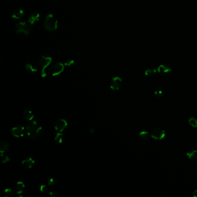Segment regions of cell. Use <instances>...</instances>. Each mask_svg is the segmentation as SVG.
<instances>
[{"instance_id": "obj_17", "label": "cell", "mask_w": 197, "mask_h": 197, "mask_svg": "<svg viewBox=\"0 0 197 197\" xmlns=\"http://www.w3.org/2000/svg\"><path fill=\"white\" fill-rule=\"evenodd\" d=\"M13 196H15V194L10 188H6L0 194V197H12Z\"/></svg>"}, {"instance_id": "obj_15", "label": "cell", "mask_w": 197, "mask_h": 197, "mask_svg": "<svg viewBox=\"0 0 197 197\" xmlns=\"http://www.w3.org/2000/svg\"><path fill=\"white\" fill-rule=\"evenodd\" d=\"M26 69L28 71L31 73H34L38 71V66L37 65V64H35V63H28L26 66Z\"/></svg>"}, {"instance_id": "obj_2", "label": "cell", "mask_w": 197, "mask_h": 197, "mask_svg": "<svg viewBox=\"0 0 197 197\" xmlns=\"http://www.w3.org/2000/svg\"><path fill=\"white\" fill-rule=\"evenodd\" d=\"M44 27L49 31H56L58 27L57 19L52 14L48 15L44 22Z\"/></svg>"}, {"instance_id": "obj_28", "label": "cell", "mask_w": 197, "mask_h": 197, "mask_svg": "<svg viewBox=\"0 0 197 197\" xmlns=\"http://www.w3.org/2000/svg\"><path fill=\"white\" fill-rule=\"evenodd\" d=\"M50 195L52 197H60V194H59V192L56 191H54V190H50L49 193Z\"/></svg>"}, {"instance_id": "obj_27", "label": "cell", "mask_w": 197, "mask_h": 197, "mask_svg": "<svg viewBox=\"0 0 197 197\" xmlns=\"http://www.w3.org/2000/svg\"><path fill=\"white\" fill-rule=\"evenodd\" d=\"M74 63H75V61L73 60L68 59L65 61L64 64L66 66H73L74 64Z\"/></svg>"}, {"instance_id": "obj_14", "label": "cell", "mask_w": 197, "mask_h": 197, "mask_svg": "<svg viewBox=\"0 0 197 197\" xmlns=\"http://www.w3.org/2000/svg\"><path fill=\"white\" fill-rule=\"evenodd\" d=\"M40 20V15L38 13H33L28 18V23L34 25Z\"/></svg>"}, {"instance_id": "obj_20", "label": "cell", "mask_w": 197, "mask_h": 197, "mask_svg": "<svg viewBox=\"0 0 197 197\" xmlns=\"http://www.w3.org/2000/svg\"><path fill=\"white\" fill-rule=\"evenodd\" d=\"M150 137V135L149 133L146 131L141 132L139 134V138L144 141H146L149 140Z\"/></svg>"}, {"instance_id": "obj_4", "label": "cell", "mask_w": 197, "mask_h": 197, "mask_svg": "<svg viewBox=\"0 0 197 197\" xmlns=\"http://www.w3.org/2000/svg\"><path fill=\"white\" fill-rule=\"evenodd\" d=\"M52 62V58L49 56H42L40 57L39 60V64L42 68L41 77H45L47 76L46 70L50 66Z\"/></svg>"}, {"instance_id": "obj_21", "label": "cell", "mask_w": 197, "mask_h": 197, "mask_svg": "<svg viewBox=\"0 0 197 197\" xmlns=\"http://www.w3.org/2000/svg\"><path fill=\"white\" fill-rule=\"evenodd\" d=\"M157 71L153 68H149L145 71V73L148 77H153L157 73Z\"/></svg>"}, {"instance_id": "obj_12", "label": "cell", "mask_w": 197, "mask_h": 197, "mask_svg": "<svg viewBox=\"0 0 197 197\" xmlns=\"http://www.w3.org/2000/svg\"><path fill=\"white\" fill-rule=\"evenodd\" d=\"M24 10L20 9V8H18V9H16L15 10L13 11V12L12 13V15H11V17L13 19L18 20V19H22L24 16Z\"/></svg>"}, {"instance_id": "obj_5", "label": "cell", "mask_w": 197, "mask_h": 197, "mask_svg": "<svg viewBox=\"0 0 197 197\" xmlns=\"http://www.w3.org/2000/svg\"><path fill=\"white\" fill-rule=\"evenodd\" d=\"M165 131L160 128H154L150 132V136L157 140H161L165 137Z\"/></svg>"}, {"instance_id": "obj_18", "label": "cell", "mask_w": 197, "mask_h": 197, "mask_svg": "<svg viewBox=\"0 0 197 197\" xmlns=\"http://www.w3.org/2000/svg\"><path fill=\"white\" fill-rule=\"evenodd\" d=\"M9 150V145L8 143L1 141L0 142V152L1 153H5L6 152Z\"/></svg>"}, {"instance_id": "obj_24", "label": "cell", "mask_w": 197, "mask_h": 197, "mask_svg": "<svg viewBox=\"0 0 197 197\" xmlns=\"http://www.w3.org/2000/svg\"><path fill=\"white\" fill-rule=\"evenodd\" d=\"M188 123L189 124L193 127L194 128H197V119L195 117H192L191 118L189 119L188 120Z\"/></svg>"}, {"instance_id": "obj_31", "label": "cell", "mask_w": 197, "mask_h": 197, "mask_svg": "<svg viewBox=\"0 0 197 197\" xmlns=\"http://www.w3.org/2000/svg\"></svg>"}, {"instance_id": "obj_10", "label": "cell", "mask_w": 197, "mask_h": 197, "mask_svg": "<svg viewBox=\"0 0 197 197\" xmlns=\"http://www.w3.org/2000/svg\"><path fill=\"white\" fill-rule=\"evenodd\" d=\"M25 132V128L22 126H16L12 129V134L13 136L16 138L23 137Z\"/></svg>"}, {"instance_id": "obj_30", "label": "cell", "mask_w": 197, "mask_h": 197, "mask_svg": "<svg viewBox=\"0 0 197 197\" xmlns=\"http://www.w3.org/2000/svg\"><path fill=\"white\" fill-rule=\"evenodd\" d=\"M192 196L194 197H197V190H195V191L194 192L193 194H192Z\"/></svg>"}, {"instance_id": "obj_26", "label": "cell", "mask_w": 197, "mask_h": 197, "mask_svg": "<svg viewBox=\"0 0 197 197\" xmlns=\"http://www.w3.org/2000/svg\"><path fill=\"white\" fill-rule=\"evenodd\" d=\"M154 95L157 98H161L163 97V93L161 90H156L154 92Z\"/></svg>"}, {"instance_id": "obj_29", "label": "cell", "mask_w": 197, "mask_h": 197, "mask_svg": "<svg viewBox=\"0 0 197 197\" xmlns=\"http://www.w3.org/2000/svg\"><path fill=\"white\" fill-rule=\"evenodd\" d=\"M48 185L50 187H54L55 185V181L54 180L53 178L52 177H50L49 179L48 180Z\"/></svg>"}, {"instance_id": "obj_16", "label": "cell", "mask_w": 197, "mask_h": 197, "mask_svg": "<svg viewBox=\"0 0 197 197\" xmlns=\"http://www.w3.org/2000/svg\"><path fill=\"white\" fill-rule=\"evenodd\" d=\"M23 116L26 120L28 121L33 120L34 117V115L33 112L30 110L27 109H24L23 111Z\"/></svg>"}, {"instance_id": "obj_8", "label": "cell", "mask_w": 197, "mask_h": 197, "mask_svg": "<svg viewBox=\"0 0 197 197\" xmlns=\"http://www.w3.org/2000/svg\"><path fill=\"white\" fill-rule=\"evenodd\" d=\"M122 83L123 81L121 77H114L111 80L110 88L112 90H117L121 88Z\"/></svg>"}, {"instance_id": "obj_22", "label": "cell", "mask_w": 197, "mask_h": 197, "mask_svg": "<svg viewBox=\"0 0 197 197\" xmlns=\"http://www.w3.org/2000/svg\"><path fill=\"white\" fill-rule=\"evenodd\" d=\"M49 186L46 185V184H43L40 187V190L41 192L45 194H49L50 192V188Z\"/></svg>"}, {"instance_id": "obj_19", "label": "cell", "mask_w": 197, "mask_h": 197, "mask_svg": "<svg viewBox=\"0 0 197 197\" xmlns=\"http://www.w3.org/2000/svg\"><path fill=\"white\" fill-rule=\"evenodd\" d=\"M187 156L192 161H197V150H192L188 152L187 153Z\"/></svg>"}, {"instance_id": "obj_13", "label": "cell", "mask_w": 197, "mask_h": 197, "mask_svg": "<svg viewBox=\"0 0 197 197\" xmlns=\"http://www.w3.org/2000/svg\"><path fill=\"white\" fill-rule=\"evenodd\" d=\"M24 183L22 181H18L15 185V191L18 196H20L25 190Z\"/></svg>"}, {"instance_id": "obj_11", "label": "cell", "mask_w": 197, "mask_h": 197, "mask_svg": "<svg viewBox=\"0 0 197 197\" xmlns=\"http://www.w3.org/2000/svg\"><path fill=\"white\" fill-rule=\"evenodd\" d=\"M22 164L23 166V167L28 169H30L33 168L35 164V161L34 159L31 157H27L26 159H24L22 161Z\"/></svg>"}, {"instance_id": "obj_6", "label": "cell", "mask_w": 197, "mask_h": 197, "mask_svg": "<svg viewBox=\"0 0 197 197\" xmlns=\"http://www.w3.org/2000/svg\"><path fill=\"white\" fill-rule=\"evenodd\" d=\"M64 64L61 63H57L52 66L50 72L52 76H57L61 74L64 70Z\"/></svg>"}, {"instance_id": "obj_3", "label": "cell", "mask_w": 197, "mask_h": 197, "mask_svg": "<svg viewBox=\"0 0 197 197\" xmlns=\"http://www.w3.org/2000/svg\"><path fill=\"white\" fill-rule=\"evenodd\" d=\"M15 32L19 36H27L31 32L30 26L26 22L17 23L15 26Z\"/></svg>"}, {"instance_id": "obj_9", "label": "cell", "mask_w": 197, "mask_h": 197, "mask_svg": "<svg viewBox=\"0 0 197 197\" xmlns=\"http://www.w3.org/2000/svg\"><path fill=\"white\" fill-rule=\"evenodd\" d=\"M157 72L161 76H168L172 72V68L168 64H162L159 66Z\"/></svg>"}, {"instance_id": "obj_7", "label": "cell", "mask_w": 197, "mask_h": 197, "mask_svg": "<svg viewBox=\"0 0 197 197\" xmlns=\"http://www.w3.org/2000/svg\"><path fill=\"white\" fill-rule=\"evenodd\" d=\"M68 126V123L65 119H59L55 121V128L57 132H62Z\"/></svg>"}, {"instance_id": "obj_25", "label": "cell", "mask_w": 197, "mask_h": 197, "mask_svg": "<svg viewBox=\"0 0 197 197\" xmlns=\"http://www.w3.org/2000/svg\"><path fill=\"white\" fill-rule=\"evenodd\" d=\"M1 161L3 163H6L9 162L10 160L9 157L5 153H1Z\"/></svg>"}, {"instance_id": "obj_1", "label": "cell", "mask_w": 197, "mask_h": 197, "mask_svg": "<svg viewBox=\"0 0 197 197\" xmlns=\"http://www.w3.org/2000/svg\"><path fill=\"white\" fill-rule=\"evenodd\" d=\"M41 131L42 127L37 121H30L27 126V134L31 140L37 139L39 137Z\"/></svg>"}, {"instance_id": "obj_23", "label": "cell", "mask_w": 197, "mask_h": 197, "mask_svg": "<svg viewBox=\"0 0 197 197\" xmlns=\"http://www.w3.org/2000/svg\"><path fill=\"white\" fill-rule=\"evenodd\" d=\"M55 140L59 143H62L63 141V135L61 132H57L55 136Z\"/></svg>"}]
</instances>
